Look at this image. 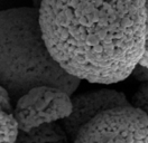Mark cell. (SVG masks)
<instances>
[{"instance_id": "cell-1", "label": "cell", "mask_w": 148, "mask_h": 143, "mask_svg": "<svg viewBox=\"0 0 148 143\" xmlns=\"http://www.w3.org/2000/svg\"><path fill=\"white\" fill-rule=\"evenodd\" d=\"M39 24L55 61L95 84L125 80L146 53V0H43Z\"/></svg>"}, {"instance_id": "cell-2", "label": "cell", "mask_w": 148, "mask_h": 143, "mask_svg": "<svg viewBox=\"0 0 148 143\" xmlns=\"http://www.w3.org/2000/svg\"><path fill=\"white\" fill-rule=\"evenodd\" d=\"M0 83L12 103L37 86H53L72 96L81 80L55 61L44 40L39 11L34 7L1 11Z\"/></svg>"}, {"instance_id": "cell-3", "label": "cell", "mask_w": 148, "mask_h": 143, "mask_svg": "<svg viewBox=\"0 0 148 143\" xmlns=\"http://www.w3.org/2000/svg\"><path fill=\"white\" fill-rule=\"evenodd\" d=\"M73 143H148V115L131 105L104 111L84 125Z\"/></svg>"}, {"instance_id": "cell-4", "label": "cell", "mask_w": 148, "mask_h": 143, "mask_svg": "<svg viewBox=\"0 0 148 143\" xmlns=\"http://www.w3.org/2000/svg\"><path fill=\"white\" fill-rule=\"evenodd\" d=\"M72 97L65 91L53 86H37L16 102L14 114L21 132H29L42 125L64 121L72 114Z\"/></svg>"}, {"instance_id": "cell-5", "label": "cell", "mask_w": 148, "mask_h": 143, "mask_svg": "<svg viewBox=\"0 0 148 143\" xmlns=\"http://www.w3.org/2000/svg\"><path fill=\"white\" fill-rule=\"evenodd\" d=\"M72 114L61 123L72 142L84 125L102 112L116 107L131 105L122 92L110 89L81 93L72 98Z\"/></svg>"}, {"instance_id": "cell-6", "label": "cell", "mask_w": 148, "mask_h": 143, "mask_svg": "<svg viewBox=\"0 0 148 143\" xmlns=\"http://www.w3.org/2000/svg\"><path fill=\"white\" fill-rule=\"evenodd\" d=\"M20 134L9 93L0 89V143H16Z\"/></svg>"}, {"instance_id": "cell-7", "label": "cell", "mask_w": 148, "mask_h": 143, "mask_svg": "<svg viewBox=\"0 0 148 143\" xmlns=\"http://www.w3.org/2000/svg\"><path fill=\"white\" fill-rule=\"evenodd\" d=\"M16 143H73L62 124L42 125L29 132H21Z\"/></svg>"}, {"instance_id": "cell-8", "label": "cell", "mask_w": 148, "mask_h": 143, "mask_svg": "<svg viewBox=\"0 0 148 143\" xmlns=\"http://www.w3.org/2000/svg\"><path fill=\"white\" fill-rule=\"evenodd\" d=\"M130 104L148 115V82H144L139 85L131 97Z\"/></svg>"}, {"instance_id": "cell-9", "label": "cell", "mask_w": 148, "mask_h": 143, "mask_svg": "<svg viewBox=\"0 0 148 143\" xmlns=\"http://www.w3.org/2000/svg\"><path fill=\"white\" fill-rule=\"evenodd\" d=\"M132 77L135 80L141 82V83L148 82V69L139 64L138 66L135 68V71L132 72Z\"/></svg>"}, {"instance_id": "cell-10", "label": "cell", "mask_w": 148, "mask_h": 143, "mask_svg": "<svg viewBox=\"0 0 148 143\" xmlns=\"http://www.w3.org/2000/svg\"><path fill=\"white\" fill-rule=\"evenodd\" d=\"M146 12H147V19H146V28H147V37H146V53L148 54V0H146Z\"/></svg>"}, {"instance_id": "cell-11", "label": "cell", "mask_w": 148, "mask_h": 143, "mask_svg": "<svg viewBox=\"0 0 148 143\" xmlns=\"http://www.w3.org/2000/svg\"><path fill=\"white\" fill-rule=\"evenodd\" d=\"M32 2H33V7H34V8L39 9L42 2H43V0H32Z\"/></svg>"}]
</instances>
